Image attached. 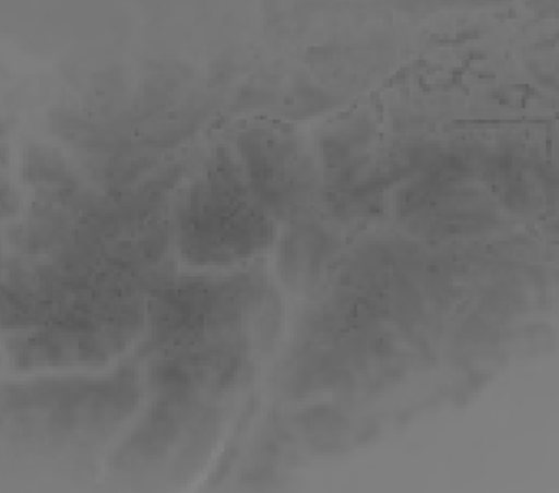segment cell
<instances>
[{
	"instance_id": "1",
	"label": "cell",
	"mask_w": 559,
	"mask_h": 493,
	"mask_svg": "<svg viewBox=\"0 0 559 493\" xmlns=\"http://www.w3.org/2000/svg\"><path fill=\"white\" fill-rule=\"evenodd\" d=\"M274 223L230 156L222 154L178 209V243L195 264L217 266L270 245Z\"/></svg>"
},
{
	"instance_id": "2",
	"label": "cell",
	"mask_w": 559,
	"mask_h": 493,
	"mask_svg": "<svg viewBox=\"0 0 559 493\" xmlns=\"http://www.w3.org/2000/svg\"><path fill=\"white\" fill-rule=\"evenodd\" d=\"M262 301L253 279H197L163 288L146 312L148 348L167 353L246 345V327Z\"/></svg>"
},
{
	"instance_id": "3",
	"label": "cell",
	"mask_w": 559,
	"mask_h": 493,
	"mask_svg": "<svg viewBox=\"0 0 559 493\" xmlns=\"http://www.w3.org/2000/svg\"><path fill=\"white\" fill-rule=\"evenodd\" d=\"M7 411L41 413L52 442L104 440L138 409L141 385L133 372L105 380H46L4 396Z\"/></svg>"
},
{
	"instance_id": "4",
	"label": "cell",
	"mask_w": 559,
	"mask_h": 493,
	"mask_svg": "<svg viewBox=\"0 0 559 493\" xmlns=\"http://www.w3.org/2000/svg\"><path fill=\"white\" fill-rule=\"evenodd\" d=\"M246 369V345L167 351L152 363L148 383L156 398L206 406L235 389Z\"/></svg>"
},
{
	"instance_id": "5",
	"label": "cell",
	"mask_w": 559,
	"mask_h": 493,
	"mask_svg": "<svg viewBox=\"0 0 559 493\" xmlns=\"http://www.w3.org/2000/svg\"><path fill=\"white\" fill-rule=\"evenodd\" d=\"M248 185L267 214L296 212L312 188V169L294 139L253 131L240 141Z\"/></svg>"
},
{
	"instance_id": "6",
	"label": "cell",
	"mask_w": 559,
	"mask_h": 493,
	"mask_svg": "<svg viewBox=\"0 0 559 493\" xmlns=\"http://www.w3.org/2000/svg\"><path fill=\"white\" fill-rule=\"evenodd\" d=\"M332 243L317 227L294 228L280 249V272L294 290H311L328 272Z\"/></svg>"
},
{
	"instance_id": "7",
	"label": "cell",
	"mask_w": 559,
	"mask_h": 493,
	"mask_svg": "<svg viewBox=\"0 0 559 493\" xmlns=\"http://www.w3.org/2000/svg\"><path fill=\"white\" fill-rule=\"evenodd\" d=\"M299 426L312 447L319 450H333L341 448L345 442L348 422L341 411L324 406L307 409L306 413L299 417Z\"/></svg>"
}]
</instances>
